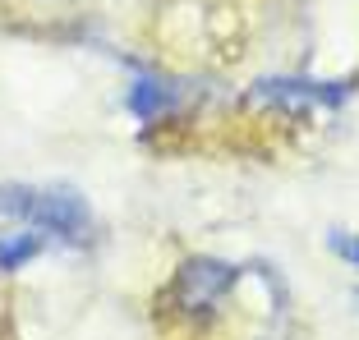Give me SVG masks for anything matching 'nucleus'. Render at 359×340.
<instances>
[{
  "label": "nucleus",
  "instance_id": "39448f33",
  "mask_svg": "<svg viewBox=\"0 0 359 340\" xmlns=\"http://www.w3.org/2000/svg\"><path fill=\"white\" fill-rule=\"evenodd\" d=\"M32 193L37 189H23V184H5L0 189V234L32 225Z\"/></svg>",
  "mask_w": 359,
  "mask_h": 340
},
{
  "label": "nucleus",
  "instance_id": "20e7f679",
  "mask_svg": "<svg viewBox=\"0 0 359 340\" xmlns=\"http://www.w3.org/2000/svg\"><path fill=\"white\" fill-rule=\"evenodd\" d=\"M170 106H175V87L161 83V78H138L134 92H129V111L138 120H161Z\"/></svg>",
  "mask_w": 359,
  "mask_h": 340
},
{
  "label": "nucleus",
  "instance_id": "f257e3e1",
  "mask_svg": "<svg viewBox=\"0 0 359 340\" xmlns=\"http://www.w3.org/2000/svg\"><path fill=\"white\" fill-rule=\"evenodd\" d=\"M235 281H240V267L217 262V257H189V262H180L175 281H170L166 304L184 318H203L231 295Z\"/></svg>",
  "mask_w": 359,
  "mask_h": 340
},
{
  "label": "nucleus",
  "instance_id": "f03ea898",
  "mask_svg": "<svg viewBox=\"0 0 359 340\" xmlns=\"http://www.w3.org/2000/svg\"><path fill=\"white\" fill-rule=\"evenodd\" d=\"M88 225H93V216H88V202L83 193L74 189H37L32 193V230H46L55 234V239H83Z\"/></svg>",
  "mask_w": 359,
  "mask_h": 340
},
{
  "label": "nucleus",
  "instance_id": "423d86ee",
  "mask_svg": "<svg viewBox=\"0 0 359 340\" xmlns=\"http://www.w3.org/2000/svg\"><path fill=\"white\" fill-rule=\"evenodd\" d=\"M46 244V234L37 230H10V234H0V271H14V267L32 262V257L42 253Z\"/></svg>",
  "mask_w": 359,
  "mask_h": 340
},
{
  "label": "nucleus",
  "instance_id": "7ed1b4c3",
  "mask_svg": "<svg viewBox=\"0 0 359 340\" xmlns=\"http://www.w3.org/2000/svg\"><path fill=\"white\" fill-rule=\"evenodd\" d=\"M350 92H355L350 83H332V78H263L254 87V101L285 106V111H309V106H341Z\"/></svg>",
  "mask_w": 359,
  "mask_h": 340
},
{
  "label": "nucleus",
  "instance_id": "0eeeda50",
  "mask_svg": "<svg viewBox=\"0 0 359 340\" xmlns=\"http://www.w3.org/2000/svg\"><path fill=\"white\" fill-rule=\"evenodd\" d=\"M332 248H337L341 257H350V262L359 267V239H346V234H332Z\"/></svg>",
  "mask_w": 359,
  "mask_h": 340
}]
</instances>
